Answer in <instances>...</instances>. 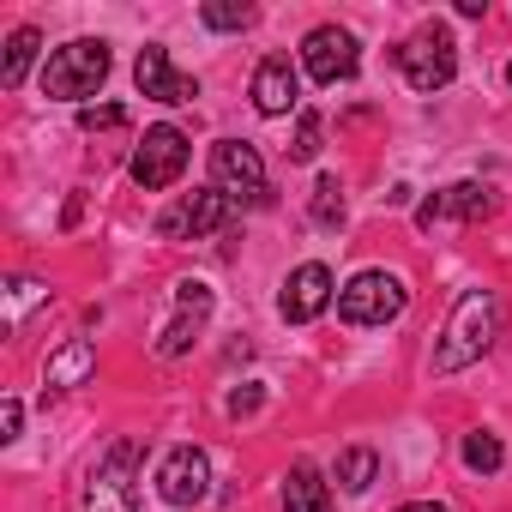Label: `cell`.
I'll return each instance as SVG.
<instances>
[{"label":"cell","mask_w":512,"mask_h":512,"mask_svg":"<svg viewBox=\"0 0 512 512\" xmlns=\"http://www.w3.org/2000/svg\"><path fill=\"white\" fill-rule=\"evenodd\" d=\"M500 320H506V308L494 290H464V302L452 308V320L434 344V374H458V368L482 362V350L500 338Z\"/></svg>","instance_id":"cell-1"},{"label":"cell","mask_w":512,"mask_h":512,"mask_svg":"<svg viewBox=\"0 0 512 512\" xmlns=\"http://www.w3.org/2000/svg\"><path fill=\"white\" fill-rule=\"evenodd\" d=\"M103 79H109V43H91V37L55 49L49 67H43V91H49V97H67V103L97 97Z\"/></svg>","instance_id":"cell-2"},{"label":"cell","mask_w":512,"mask_h":512,"mask_svg":"<svg viewBox=\"0 0 512 512\" xmlns=\"http://www.w3.org/2000/svg\"><path fill=\"white\" fill-rule=\"evenodd\" d=\"M211 181L229 205H272V187H266V163L253 145L241 139H217L211 145Z\"/></svg>","instance_id":"cell-3"},{"label":"cell","mask_w":512,"mask_h":512,"mask_svg":"<svg viewBox=\"0 0 512 512\" xmlns=\"http://www.w3.org/2000/svg\"><path fill=\"white\" fill-rule=\"evenodd\" d=\"M398 67L410 79V91H446L458 79V43L446 25H422L404 49H398Z\"/></svg>","instance_id":"cell-4"},{"label":"cell","mask_w":512,"mask_h":512,"mask_svg":"<svg viewBox=\"0 0 512 512\" xmlns=\"http://www.w3.org/2000/svg\"><path fill=\"white\" fill-rule=\"evenodd\" d=\"M404 302H410V290H404L398 272H356V278L338 290V314H344L350 326H386V320L404 314Z\"/></svg>","instance_id":"cell-5"},{"label":"cell","mask_w":512,"mask_h":512,"mask_svg":"<svg viewBox=\"0 0 512 512\" xmlns=\"http://www.w3.org/2000/svg\"><path fill=\"white\" fill-rule=\"evenodd\" d=\"M139 458H145V446H139V440H115V446H109V458L91 470L85 512H139V488H133Z\"/></svg>","instance_id":"cell-6"},{"label":"cell","mask_w":512,"mask_h":512,"mask_svg":"<svg viewBox=\"0 0 512 512\" xmlns=\"http://www.w3.org/2000/svg\"><path fill=\"white\" fill-rule=\"evenodd\" d=\"M187 175V133L181 127H151L145 139H139V151H133V181L145 187V193H163V187H175Z\"/></svg>","instance_id":"cell-7"},{"label":"cell","mask_w":512,"mask_h":512,"mask_svg":"<svg viewBox=\"0 0 512 512\" xmlns=\"http://www.w3.org/2000/svg\"><path fill=\"white\" fill-rule=\"evenodd\" d=\"M302 67H308L314 85H344V79L356 73V37L338 31V25L308 31V43H302Z\"/></svg>","instance_id":"cell-8"},{"label":"cell","mask_w":512,"mask_h":512,"mask_svg":"<svg viewBox=\"0 0 512 512\" xmlns=\"http://www.w3.org/2000/svg\"><path fill=\"white\" fill-rule=\"evenodd\" d=\"M175 308H181V314L157 332V356H163V362H175V356H187V350L199 344V326L211 320V290L187 278V284L175 290Z\"/></svg>","instance_id":"cell-9"},{"label":"cell","mask_w":512,"mask_h":512,"mask_svg":"<svg viewBox=\"0 0 512 512\" xmlns=\"http://www.w3.org/2000/svg\"><path fill=\"white\" fill-rule=\"evenodd\" d=\"M157 494H163L169 506H199V500L211 494V464H205V452H199V446H175V452L163 458V470H157Z\"/></svg>","instance_id":"cell-10"},{"label":"cell","mask_w":512,"mask_h":512,"mask_svg":"<svg viewBox=\"0 0 512 512\" xmlns=\"http://www.w3.org/2000/svg\"><path fill=\"white\" fill-rule=\"evenodd\" d=\"M229 223V199L217 193V187H199V193H187L175 211H163L157 217V235H211V229H223Z\"/></svg>","instance_id":"cell-11"},{"label":"cell","mask_w":512,"mask_h":512,"mask_svg":"<svg viewBox=\"0 0 512 512\" xmlns=\"http://www.w3.org/2000/svg\"><path fill=\"white\" fill-rule=\"evenodd\" d=\"M326 302H332V272L320 266V260H308V266H296L290 272V284H284V320L290 326H308V320H320L326 314Z\"/></svg>","instance_id":"cell-12"},{"label":"cell","mask_w":512,"mask_h":512,"mask_svg":"<svg viewBox=\"0 0 512 512\" xmlns=\"http://www.w3.org/2000/svg\"><path fill=\"white\" fill-rule=\"evenodd\" d=\"M296 97H302V79H296L290 55H266L260 73H253V109L260 115H290Z\"/></svg>","instance_id":"cell-13"},{"label":"cell","mask_w":512,"mask_h":512,"mask_svg":"<svg viewBox=\"0 0 512 512\" xmlns=\"http://www.w3.org/2000/svg\"><path fill=\"white\" fill-rule=\"evenodd\" d=\"M133 79H139V91L157 97V103H193V97H199V79L175 73V67H169V49H139Z\"/></svg>","instance_id":"cell-14"},{"label":"cell","mask_w":512,"mask_h":512,"mask_svg":"<svg viewBox=\"0 0 512 512\" xmlns=\"http://www.w3.org/2000/svg\"><path fill=\"white\" fill-rule=\"evenodd\" d=\"M488 211H494L488 187H476V181H458V187L434 193L428 205H416V229H434V223H446V217H488Z\"/></svg>","instance_id":"cell-15"},{"label":"cell","mask_w":512,"mask_h":512,"mask_svg":"<svg viewBox=\"0 0 512 512\" xmlns=\"http://www.w3.org/2000/svg\"><path fill=\"white\" fill-rule=\"evenodd\" d=\"M91 368H97V350H91L85 338H73V344H61V350L49 356V368H43V386H49V392H67V386H79Z\"/></svg>","instance_id":"cell-16"},{"label":"cell","mask_w":512,"mask_h":512,"mask_svg":"<svg viewBox=\"0 0 512 512\" xmlns=\"http://www.w3.org/2000/svg\"><path fill=\"white\" fill-rule=\"evenodd\" d=\"M284 512H338V506H332V488L320 482L314 464H296V470L284 476Z\"/></svg>","instance_id":"cell-17"},{"label":"cell","mask_w":512,"mask_h":512,"mask_svg":"<svg viewBox=\"0 0 512 512\" xmlns=\"http://www.w3.org/2000/svg\"><path fill=\"white\" fill-rule=\"evenodd\" d=\"M37 49H43V37L25 25V31H13V43H7V61H0V85L7 91H19L25 85V73H31V61H37Z\"/></svg>","instance_id":"cell-18"},{"label":"cell","mask_w":512,"mask_h":512,"mask_svg":"<svg viewBox=\"0 0 512 512\" xmlns=\"http://www.w3.org/2000/svg\"><path fill=\"white\" fill-rule=\"evenodd\" d=\"M374 476H380V458H374L368 446H350V452L338 458V482H344L350 494H362V488H374Z\"/></svg>","instance_id":"cell-19"},{"label":"cell","mask_w":512,"mask_h":512,"mask_svg":"<svg viewBox=\"0 0 512 512\" xmlns=\"http://www.w3.org/2000/svg\"><path fill=\"white\" fill-rule=\"evenodd\" d=\"M308 211H314V223H344V187H338V175H320L314 181V199H308Z\"/></svg>","instance_id":"cell-20"},{"label":"cell","mask_w":512,"mask_h":512,"mask_svg":"<svg viewBox=\"0 0 512 512\" xmlns=\"http://www.w3.org/2000/svg\"><path fill=\"white\" fill-rule=\"evenodd\" d=\"M320 139H326V121H320L314 109H302L296 139H290V163H314V157H320Z\"/></svg>","instance_id":"cell-21"},{"label":"cell","mask_w":512,"mask_h":512,"mask_svg":"<svg viewBox=\"0 0 512 512\" xmlns=\"http://www.w3.org/2000/svg\"><path fill=\"white\" fill-rule=\"evenodd\" d=\"M464 464H470L476 476H494V470L506 464V452H500V440H494V434H482V428H476V434L464 440Z\"/></svg>","instance_id":"cell-22"},{"label":"cell","mask_w":512,"mask_h":512,"mask_svg":"<svg viewBox=\"0 0 512 512\" xmlns=\"http://www.w3.org/2000/svg\"><path fill=\"white\" fill-rule=\"evenodd\" d=\"M79 127L85 133H115V127H127V109L121 103H85L79 109Z\"/></svg>","instance_id":"cell-23"},{"label":"cell","mask_w":512,"mask_h":512,"mask_svg":"<svg viewBox=\"0 0 512 512\" xmlns=\"http://www.w3.org/2000/svg\"><path fill=\"white\" fill-rule=\"evenodd\" d=\"M199 19H205L211 31H247V25H253V7H223V0H217V7H205Z\"/></svg>","instance_id":"cell-24"},{"label":"cell","mask_w":512,"mask_h":512,"mask_svg":"<svg viewBox=\"0 0 512 512\" xmlns=\"http://www.w3.org/2000/svg\"><path fill=\"white\" fill-rule=\"evenodd\" d=\"M260 404H266V392H260V386H235V392H229V416H253Z\"/></svg>","instance_id":"cell-25"},{"label":"cell","mask_w":512,"mask_h":512,"mask_svg":"<svg viewBox=\"0 0 512 512\" xmlns=\"http://www.w3.org/2000/svg\"><path fill=\"white\" fill-rule=\"evenodd\" d=\"M19 422H25V410H19V398H7L0 404V440H19Z\"/></svg>","instance_id":"cell-26"},{"label":"cell","mask_w":512,"mask_h":512,"mask_svg":"<svg viewBox=\"0 0 512 512\" xmlns=\"http://www.w3.org/2000/svg\"><path fill=\"white\" fill-rule=\"evenodd\" d=\"M398 512H446L440 500H410V506H398Z\"/></svg>","instance_id":"cell-27"},{"label":"cell","mask_w":512,"mask_h":512,"mask_svg":"<svg viewBox=\"0 0 512 512\" xmlns=\"http://www.w3.org/2000/svg\"><path fill=\"white\" fill-rule=\"evenodd\" d=\"M506 85H512V67H506Z\"/></svg>","instance_id":"cell-28"}]
</instances>
